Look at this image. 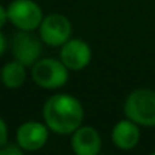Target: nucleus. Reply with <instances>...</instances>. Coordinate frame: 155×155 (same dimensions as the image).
I'll return each instance as SVG.
<instances>
[{
  "instance_id": "nucleus-6",
  "label": "nucleus",
  "mask_w": 155,
  "mask_h": 155,
  "mask_svg": "<svg viewBox=\"0 0 155 155\" xmlns=\"http://www.w3.org/2000/svg\"><path fill=\"white\" fill-rule=\"evenodd\" d=\"M71 32L73 28L70 20L58 12L46 15L38 28L40 38L49 47H61L65 41L71 38Z\"/></svg>"
},
{
  "instance_id": "nucleus-4",
  "label": "nucleus",
  "mask_w": 155,
  "mask_h": 155,
  "mask_svg": "<svg viewBox=\"0 0 155 155\" xmlns=\"http://www.w3.org/2000/svg\"><path fill=\"white\" fill-rule=\"evenodd\" d=\"M6 9L8 20L17 31H35L44 18L43 9L35 0H12Z\"/></svg>"
},
{
  "instance_id": "nucleus-12",
  "label": "nucleus",
  "mask_w": 155,
  "mask_h": 155,
  "mask_svg": "<svg viewBox=\"0 0 155 155\" xmlns=\"http://www.w3.org/2000/svg\"><path fill=\"white\" fill-rule=\"evenodd\" d=\"M25 150L15 143H6L3 146H0V155H21Z\"/></svg>"
},
{
  "instance_id": "nucleus-15",
  "label": "nucleus",
  "mask_w": 155,
  "mask_h": 155,
  "mask_svg": "<svg viewBox=\"0 0 155 155\" xmlns=\"http://www.w3.org/2000/svg\"><path fill=\"white\" fill-rule=\"evenodd\" d=\"M6 47H8V41H6V37H5V34H3L2 31H0V56H2V55L5 53Z\"/></svg>"
},
{
  "instance_id": "nucleus-5",
  "label": "nucleus",
  "mask_w": 155,
  "mask_h": 155,
  "mask_svg": "<svg viewBox=\"0 0 155 155\" xmlns=\"http://www.w3.org/2000/svg\"><path fill=\"white\" fill-rule=\"evenodd\" d=\"M43 40L40 35L37 37L34 31H17L11 38V53L12 58L25 64L26 67H32L43 53Z\"/></svg>"
},
{
  "instance_id": "nucleus-16",
  "label": "nucleus",
  "mask_w": 155,
  "mask_h": 155,
  "mask_svg": "<svg viewBox=\"0 0 155 155\" xmlns=\"http://www.w3.org/2000/svg\"><path fill=\"white\" fill-rule=\"evenodd\" d=\"M0 84H2V79H0Z\"/></svg>"
},
{
  "instance_id": "nucleus-2",
  "label": "nucleus",
  "mask_w": 155,
  "mask_h": 155,
  "mask_svg": "<svg viewBox=\"0 0 155 155\" xmlns=\"http://www.w3.org/2000/svg\"><path fill=\"white\" fill-rule=\"evenodd\" d=\"M123 113L140 126H155V90L137 88L131 91L125 101Z\"/></svg>"
},
{
  "instance_id": "nucleus-8",
  "label": "nucleus",
  "mask_w": 155,
  "mask_h": 155,
  "mask_svg": "<svg viewBox=\"0 0 155 155\" xmlns=\"http://www.w3.org/2000/svg\"><path fill=\"white\" fill-rule=\"evenodd\" d=\"M91 47L87 41L70 38L59 47V59L70 71L84 70L91 61Z\"/></svg>"
},
{
  "instance_id": "nucleus-3",
  "label": "nucleus",
  "mask_w": 155,
  "mask_h": 155,
  "mask_svg": "<svg viewBox=\"0 0 155 155\" xmlns=\"http://www.w3.org/2000/svg\"><path fill=\"white\" fill-rule=\"evenodd\" d=\"M68 73L70 70L56 58H40L31 67L32 81L44 90L62 88L68 81Z\"/></svg>"
},
{
  "instance_id": "nucleus-10",
  "label": "nucleus",
  "mask_w": 155,
  "mask_h": 155,
  "mask_svg": "<svg viewBox=\"0 0 155 155\" xmlns=\"http://www.w3.org/2000/svg\"><path fill=\"white\" fill-rule=\"evenodd\" d=\"M140 137H141L140 125L129 120L128 117L123 120H119L111 131V140H113L114 146L120 150L134 149L138 144Z\"/></svg>"
},
{
  "instance_id": "nucleus-1",
  "label": "nucleus",
  "mask_w": 155,
  "mask_h": 155,
  "mask_svg": "<svg viewBox=\"0 0 155 155\" xmlns=\"http://www.w3.org/2000/svg\"><path fill=\"white\" fill-rule=\"evenodd\" d=\"M84 116L81 101L68 93L53 94L43 105V122L59 135H71L82 125Z\"/></svg>"
},
{
  "instance_id": "nucleus-7",
  "label": "nucleus",
  "mask_w": 155,
  "mask_h": 155,
  "mask_svg": "<svg viewBox=\"0 0 155 155\" xmlns=\"http://www.w3.org/2000/svg\"><path fill=\"white\" fill-rule=\"evenodd\" d=\"M49 132L50 129L44 122L28 120L17 128L15 141L25 152H35L46 146Z\"/></svg>"
},
{
  "instance_id": "nucleus-11",
  "label": "nucleus",
  "mask_w": 155,
  "mask_h": 155,
  "mask_svg": "<svg viewBox=\"0 0 155 155\" xmlns=\"http://www.w3.org/2000/svg\"><path fill=\"white\" fill-rule=\"evenodd\" d=\"M28 67L21 64L17 59H12L6 62L2 68H0V79L2 84L9 88V90H17L25 85L26 78H28Z\"/></svg>"
},
{
  "instance_id": "nucleus-9",
  "label": "nucleus",
  "mask_w": 155,
  "mask_h": 155,
  "mask_svg": "<svg viewBox=\"0 0 155 155\" xmlns=\"http://www.w3.org/2000/svg\"><path fill=\"white\" fill-rule=\"evenodd\" d=\"M102 149L99 131L90 125H81L71 134V150L76 155H97Z\"/></svg>"
},
{
  "instance_id": "nucleus-13",
  "label": "nucleus",
  "mask_w": 155,
  "mask_h": 155,
  "mask_svg": "<svg viewBox=\"0 0 155 155\" xmlns=\"http://www.w3.org/2000/svg\"><path fill=\"white\" fill-rule=\"evenodd\" d=\"M8 137H9V131H8V125L6 122L0 117V146H3L8 143Z\"/></svg>"
},
{
  "instance_id": "nucleus-14",
  "label": "nucleus",
  "mask_w": 155,
  "mask_h": 155,
  "mask_svg": "<svg viewBox=\"0 0 155 155\" xmlns=\"http://www.w3.org/2000/svg\"><path fill=\"white\" fill-rule=\"evenodd\" d=\"M8 9L3 6V5H0V31H2L5 28V25L8 23Z\"/></svg>"
}]
</instances>
